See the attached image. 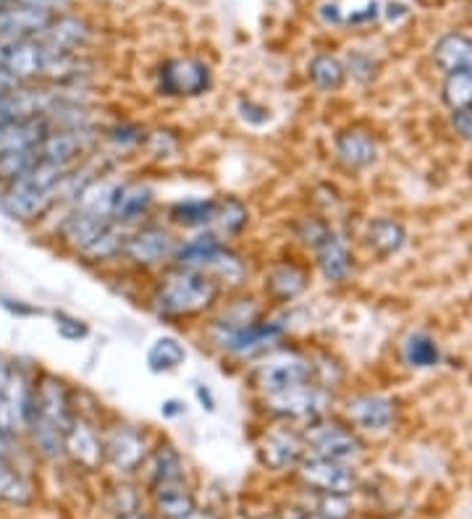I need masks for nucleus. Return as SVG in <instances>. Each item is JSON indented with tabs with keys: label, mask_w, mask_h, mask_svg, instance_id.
<instances>
[{
	"label": "nucleus",
	"mask_w": 472,
	"mask_h": 519,
	"mask_svg": "<svg viewBox=\"0 0 472 519\" xmlns=\"http://www.w3.org/2000/svg\"><path fill=\"white\" fill-rule=\"evenodd\" d=\"M176 247L179 244L171 237V231L160 226H142L126 234L123 255L142 268H153V265H163L165 260H173Z\"/></svg>",
	"instance_id": "0eeeda50"
},
{
	"label": "nucleus",
	"mask_w": 472,
	"mask_h": 519,
	"mask_svg": "<svg viewBox=\"0 0 472 519\" xmlns=\"http://www.w3.org/2000/svg\"><path fill=\"white\" fill-rule=\"evenodd\" d=\"M443 103L451 111H470L472 74H449L443 81Z\"/></svg>",
	"instance_id": "473e14b6"
},
{
	"label": "nucleus",
	"mask_w": 472,
	"mask_h": 519,
	"mask_svg": "<svg viewBox=\"0 0 472 519\" xmlns=\"http://www.w3.org/2000/svg\"><path fill=\"white\" fill-rule=\"evenodd\" d=\"M281 336H283V325L281 322L255 318L252 322L241 325V328L221 333V347L226 352L236 355V357H255V355H263L274 344H278Z\"/></svg>",
	"instance_id": "423d86ee"
},
{
	"label": "nucleus",
	"mask_w": 472,
	"mask_h": 519,
	"mask_svg": "<svg viewBox=\"0 0 472 519\" xmlns=\"http://www.w3.org/2000/svg\"><path fill=\"white\" fill-rule=\"evenodd\" d=\"M55 331H58V336L66 339V341L87 339V333H89L87 322L74 318V315H69V313H55Z\"/></svg>",
	"instance_id": "72a5a7b5"
},
{
	"label": "nucleus",
	"mask_w": 472,
	"mask_h": 519,
	"mask_svg": "<svg viewBox=\"0 0 472 519\" xmlns=\"http://www.w3.org/2000/svg\"><path fill=\"white\" fill-rule=\"evenodd\" d=\"M308 289V273L294 263H278L266 276V291L275 302H291Z\"/></svg>",
	"instance_id": "b1692460"
},
{
	"label": "nucleus",
	"mask_w": 472,
	"mask_h": 519,
	"mask_svg": "<svg viewBox=\"0 0 472 519\" xmlns=\"http://www.w3.org/2000/svg\"><path fill=\"white\" fill-rule=\"evenodd\" d=\"M347 414L362 431H386L393 420V404L378 394H362L347 404Z\"/></svg>",
	"instance_id": "aec40b11"
},
{
	"label": "nucleus",
	"mask_w": 472,
	"mask_h": 519,
	"mask_svg": "<svg viewBox=\"0 0 472 519\" xmlns=\"http://www.w3.org/2000/svg\"><path fill=\"white\" fill-rule=\"evenodd\" d=\"M315 257H317V268L325 276V280L341 283V280L350 279V273H352V252H350V244L341 239L333 229L315 247Z\"/></svg>",
	"instance_id": "f3484780"
},
{
	"label": "nucleus",
	"mask_w": 472,
	"mask_h": 519,
	"mask_svg": "<svg viewBox=\"0 0 472 519\" xmlns=\"http://www.w3.org/2000/svg\"><path fill=\"white\" fill-rule=\"evenodd\" d=\"M95 139L97 137H95L92 126H84V129H50L45 134V139L39 142L38 155L39 160L72 168L84 153H89Z\"/></svg>",
	"instance_id": "6e6552de"
},
{
	"label": "nucleus",
	"mask_w": 472,
	"mask_h": 519,
	"mask_svg": "<svg viewBox=\"0 0 472 519\" xmlns=\"http://www.w3.org/2000/svg\"><path fill=\"white\" fill-rule=\"evenodd\" d=\"M19 84H24V81H19L16 77H13V74H8L5 69H0V100H3L8 92H13Z\"/></svg>",
	"instance_id": "ea45409f"
},
{
	"label": "nucleus",
	"mask_w": 472,
	"mask_h": 519,
	"mask_svg": "<svg viewBox=\"0 0 472 519\" xmlns=\"http://www.w3.org/2000/svg\"><path fill=\"white\" fill-rule=\"evenodd\" d=\"M108 139L118 147H134L145 142V131L134 123H116L114 129H108Z\"/></svg>",
	"instance_id": "f704fd0d"
},
{
	"label": "nucleus",
	"mask_w": 472,
	"mask_h": 519,
	"mask_svg": "<svg viewBox=\"0 0 472 519\" xmlns=\"http://www.w3.org/2000/svg\"><path fill=\"white\" fill-rule=\"evenodd\" d=\"M435 63L446 74H472V40L468 35H443L433 47Z\"/></svg>",
	"instance_id": "5701e85b"
},
{
	"label": "nucleus",
	"mask_w": 472,
	"mask_h": 519,
	"mask_svg": "<svg viewBox=\"0 0 472 519\" xmlns=\"http://www.w3.org/2000/svg\"><path fill=\"white\" fill-rule=\"evenodd\" d=\"M187 360V349L173 336H160L148 349V367L150 373H173Z\"/></svg>",
	"instance_id": "cd10ccee"
},
{
	"label": "nucleus",
	"mask_w": 472,
	"mask_h": 519,
	"mask_svg": "<svg viewBox=\"0 0 472 519\" xmlns=\"http://www.w3.org/2000/svg\"><path fill=\"white\" fill-rule=\"evenodd\" d=\"M302 448H305L302 436L291 431H274L260 443V459L274 473H283L302 462Z\"/></svg>",
	"instance_id": "dca6fc26"
},
{
	"label": "nucleus",
	"mask_w": 472,
	"mask_h": 519,
	"mask_svg": "<svg viewBox=\"0 0 472 519\" xmlns=\"http://www.w3.org/2000/svg\"><path fill=\"white\" fill-rule=\"evenodd\" d=\"M350 69H352V74L357 77V80H362V81H367V80H373V61H367L365 55H354L352 61H350Z\"/></svg>",
	"instance_id": "4c0bfd02"
},
{
	"label": "nucleus",
	"mask_w": 472,
	"mask_h": 519,
	"mask_svg": "<svg viewBox=\"0 0 472 519\" xmlns=\"http://www.w3.org/2000/svg\"><path fill=\"white\" fill-rule=\"evenodd\" d=\"M218 200H184L171 207V221L184 229H210Z\"/></svg>",
	"instance_id": "bb28decb"
},
{
	"label": "nucleus",
	"mask_w": 472,
	"mask_h": 519,
	"mask_svg": "<svg viewBox=\"0 0 472 519\" xmlns=\"http://www.w3.org/2000/svg\"><path fill=\"white\" fill-rule=\"evenodd\" d=\"M0 501L13 506H27L32 501V485L8 465L5 456H0Z\"/></svg>",
	"instance_id": "c756f323"
},
{
	"label": "nucleus",
	"mask_w": 472,
	"mask_h": 519,
	"mask_svg": "<svg viewBox=\"0 0 472 519\" xmlns=\"http://www.w3.org/2000/svg\"><path fill=\"white\" fill-rule=\"evenodd\" d=\"M153 498H156L157 512L165 519H190L197 512L195 496L184 485V480L153 482Z\"/></svg>",
	"instance_id": "4be33fe9"
},
{
	"label": "nucleus",
	"mask_w": 472,
	"mask_h": 519,
	"mask_svg": "<svg viewBox=\"0 0 472 519\" xmlns=\"http://www.w3.org/2000/svg\"><path fill=\"white\" fill-rule=\"evenodd\" d=\"M66 0H0V8H47L53 11L55 5H63Z\"/></svg>",
	"instance_id": "e433bc0d"
},
{
	"label": "nucleus",
	"mask_w": 472,
	"mask_h": 519,
	"mask_svg": "<svg viewBox=\"0 0 472 519\" xmlns=\"http://www.w3.org/2000/svg\"><path fill=\"white\" fill-rule=\"evenodd\" d=\"M302 440H305V448L313 451V456L333 459V462L352 459L359 451V443L347 428L333 425V423H320V420L308 425V431L302 433Z\"/></svg>",
	"instance_id": "1a4fd4ad"
},
{
	"label": "nucleus",
	"mask_w": 472,
	"mask_h": 519,
	"mask_svg": "<svg viewBox=\"0 0 472 519\" xmlns=\"http://www.w3.org/2000/svg\"><path fill=\"white\" fill-rule=\"evenodd\" d=\"M221 297V283L190 268H173L150 294V307L160 318H195L210 310Z\"/></svg>",
	"instance_id": "f257e3e1"
},
{
	"label": "nucleus",
	"mask_w": 472,
	"mask_h": 519,
	"mask_svg": "<svg viewBox=\"0 0 472 519\" xmlns=\"http://www.w3.org/2000/svg\"><path fill=\"white\" fill-rule=\"evenodd\" d=\"M103 440H105V462H111L118 473H134L150 456L145 436L129 425H118L116 431L103 436Z\"/></svg>",
	"instance_id": "9b49d317"
},
{
	"label": "nucleus",
	"mask_w": 472,
	"mask_h": 519,
	"mask_svg": "<svg viewBox=\"0 0 472 519\" xmlns=\"http://www.w3.org/2000/svg\"><path fill=\"white\" fill-rule=\"evenodd\" d=\"M451 123H454V129H457V134H459V137L472 139V108L470 111H454Z\"/></svg>",
	"instance_id": "58836bf2"
},
{
	"label": "nucleus",
	"mask_w": 472,
	"mask_h": 519,
	"mask_svg": "<svg viewBox=\"0 0 472 519\" xmlns=\"http://www.w3.org/2000/svg\"><path fill=\"white\" fill-rule=\"evenodd\" d=\"M308 77L320 92H336V89H341V84L347 80V69L339 58L323 53V55H315L310 61Z\"/></svg>",
	"instance_id": "c85d7f7f"
},
{
	"label": "nucleus",
	"mask_w": 472,
	"mask_h": 519,
	"mask_svg": "<svg viewBox=\"0 0 472 519\" xmlns=\"http://www.w3.org/2000/svg\"><path fill=\"white\" fill-rule=\"evenodd\" d=\"M150 459V475L153 482H165V480H184V462L173 446H160L153 451Z\"/></svg>",
	"instance_id": "7c9ffc66"
},
{
	"label": "nucleus",
	"mask_w": 472,
	"mask_h": 519,
	"mask_svg": "<svg viewBox=\"0 0 472 519\" xmlns=\"http://www.w3.org/2000/svg\"><path fill=\"white\" fill-rule=\"evenodd\" d=\"M247 223H249V210H247V205L241 200H236V197H226V200H218L215 218H213V226H210V229H215L213 234H215L218 239H223V237H236V234H241V231L247 229Z\"/></svg>",
	"instance_id": "a878e982"
},
{
	"label": "nucleus",
	"mask_w": 472,
	"mask_h": 519,
	"mask_svg": "<svg viewBox=\"0 0 472 519\" xmlns=\"http://www.w3.org/2000/svg\"><path fill=\"white\" fill-rule=\"evenodd\" d=\"M239 113H241V119L247 121V123H255V126H260V123H266V121L271 119V113L266 108H260V105H255L249 100L239 103Z\"/></svg>",
	"instance_id": "c9c22d12"
},
{
	"label": "nucleus",
	"mask_w": 472,
	"mask_h": 519,
	"mask_svg": "<svg viewBox=\"0 0 472 519\" xmlns=\"http://www.w3.org/2000/svg\"><path fill=\"white\" fill-rule=\"evenodd\" d=\"M38 40H42L47 47L58 50V53H74L77 55L79 47H84L89 42V27L87 21H81L77 16H53V21L42 29Z\"/></svg>",
	"instance_id": "a211bd4d"
},
{
	"label": "nucleus",
	"mask_w": 472,
	"mask_h": 519,
	"mask_svg": "<svg viewBox=\"0 0 472 519\" xmlns=\"http://www.w3.org/2000/svg\"><path fill=\"white\" fill-rule=\"evenodd\" d=\"M111 223H114L111 218H100V215H92V213H84V210H77V207H74V210L61 221L58 234H61L63 244H69L77 255L84 257V255L92 249V244L108 231Z\"/></svg>",
	"instance_id": "f8f14e48"
},
{
	"label": "nucleus",
	"mask_w": 472,
	"mask_h": 519,
	"mask_svg": "<svg viewBox=\"0 0 472 519\" xmlns=\"http://www.w3.org/2000/svg\"><path fill=\"white\" fill-rule=\"evenodd\" d=\"M160 414H163V417H176V414H184V404L176 399L165 401V404H160Z\"/></svg>",
	"instance_id": "a19ab883"
},
{
	"label": "nucleus",
	"mask_w": 472,
	"mask_h": 519,
	"mask_svg": "<svg viewBox=\"0 0 472 519\" xmlns=\"http://www.w3.org/2000/svg\"><path fill=\"white\" fill-rule=\"evenodd\" d=\"M153 202H156V192L150 189V184H145V181L118 184L111 218H114V223H118L121 229H126L131 223H139L150 213Z\"/></svg>",
	"instance_id": "4468645a"
},
{
	"label": "nucleus",
	"mask_w": 472,
	"mask_h": 519,
	"mask_svg": "<svg viewBox=\"0 0 472 519\" xmlns=\"http://www.w3.org/2000/svg\"><path fill=\"white\" fill-rule=\"evenodd\" d=\"M53 16L47 8H0V38H39Z\"/></svg>",
	"instance_id": "6ab92c4d"
},
{
	"label": "nucleus",
	"mask_w": 472,
	"mask_h": 519,
	"mask_svg": "<svg viewBox=\"0 0 472 519\" xmlns=\"http://www.w3.org/2000/svg\"><path fill=\"white\" fill-rule=\"evenodd\" d=\"M47 131L50 126L45 119H0V158L13 155V153L38 150Z\"/></svg>",
	"instance_id": "2eb2a0df"
},
{
	"label": "nucleus",
	"mask_w": 472,
	"mask_h": 519,
	"mask_svg": "<svg viewBox=\"0 0 472 519\" xmlns=\"http://www.w3.org/2000/svg\"><path fill=\"white\" fill-rule=\"evenodd\" d=\"M197 399H199V404H205V409L207 412H213L215 409V399H213V394H210V389H205V386H197Z\"/></svg>",
	"instance_id": "79ce46f5"
},
{
	"label": "nucleus",
	"mask_w": 472,
	"mask_h": 519,
	"mask_svg": "<svg viewBox=\"0 0 472 519\" xmlns=\"http://www.w3.org/2000/svg\"><path fill=\"white\" fill-rule=\"evenodd\" d=\"M336 158L347 168H367L378 160V142L365 129H350L336 137Z\"/></svg>",
	"instance_id": "412c9836"
},
{
	"label": "nucleus",
	"mask_w": 472,
	"mask_h": 519,
	"mask_svg": "<svg viewBox=\"0 0 472 519\" xmlns=\"http://www.w3.org/2000/svg\"><path fill=\"white\" fill-rule=\"evenodd\" d=\"M213 87V71L199 58H173L160 66L157 89L165 97H197Z\"/></svg>",
	"instance_id": "7ed1b4c3"
},
{
	"label": "nucleus",
	"mask_w": 472,
	"mask_h": 519,
	"mask_svg": "<svg viewBox=\"0 0 472 519\" xmlns=\"http://www.w3.org/2000/svg\"><path fill=\"white\" fill-rule=\"evenodd\" d=\"M121 519H153V517H148V515H129V517H121Z\"/></svg>",
	"instance_id": "c03bdc74"
},
{
	"label": "nucleus",
	"mask_w": 472,
	"mask_h": 519,
	"mask_svg": "<svg viewBox=\"0 0 472 519\" xmlns=\"http://www.w3.org/2000/svg\"><path fill=\"white\" fill-rule=\"evenodd\" d=\"M55 195L42 189L38 184L27 181V179H16V181H8L3 189H0V210L16 221V223H35L42 221L47 215V210L55 205Z\"/></svg>",
	"instance_id": "20e7f679"
},
{
	"label": "nucleus",
	"mask_w": 472,
	"mask_h": 519,
	"mask_svg": "<svg viewBox=\"0 0 472 519\" xmlns=\"http://www.w3.org/2000/svg\"><path fill=\"white\" fill-rule=\"evenodd\" d=\"M367 244L375 255L381 257H392L396 255L404 244H407V231L399 221L393 218H378L370 223L367 229Z\"/></svg>",
	"instance_id": "393cba45"
},
{
	"label": "nucleus",
	"mask_w": 472,
	"mask_h": 519,
	"mask_svg": "<svg viewBox=\"0 0 472 519\" xmlns=\"http://www.w3.org/2000/svg\"><path fill=\"white\" fill-rule=\"evenodd\" d=\"M63 454H69L79 467L84 470H97L105 462V440L103 433L84 417L72 420L63 436Z\"/></svg>",
	"instance_id": "9d476101"
},
{
	"label": "nucleus",
	"mask_w": 472,
	"mask_h": 519,
	"mask_svg": "<svg viewBox=\"0 0 472 519\" xmlns=\"http://www.w3.org/2000/svg\"><path fill=\"white\" fill-rule=\"evenodd\" d=\"M313 381V362L297 352H275L255 370V386L263 391V397L281 394Z\"/></svg>",
	"instance_id": "f03ea898"
},
{
	"label": "nucleus",
	"mask_w": 472,
	"mask_h": 519,
	"mask_svg": "<svg viewBox=\"0 0 472 519\" xmlns=\"http://www.w3.org/2000/svg\"><path fill=\"white\" fill-rule=\"evenodd\" d=\"M299 475L305 480L308 488L320 490V493H347L352 488V473L333 459H323V456H310L299 462Z\"/></svg>",
	"instance_id": "ddd939ff"
},
{
	"label": "nucleus",
	"mask_w": 472,
	"mask_h": 519,
	"mask_svg": "<svg viewBox=\"0 0 472 519\" xmlns=\"http://www.w3.org/2000/svg\"><path fill=\"white\" fill-rule=\"evenodd\" d=\"M404 360L412 367H433L441 360V352H438V344L433 341L428 333H412L407 341H404Z\"/></svg>",
	"instance_id": "2f4dec72"
},
{
	"label": "nucleus",
	"mask_w": 472,
	"mask_h": 519,
	"mask_svg": "<svg viewBox=\"0 0 472 519\" xmlns=\"http://www.w3.org/2000/svg\"><path fill=\"white\" fill-rule=\"evenodd\" d=\"M266 401V409L278 417V420H320L323 409H325V391L323 386H315V383H305V386H297V389H289V391H281V394H271V397H263Z\"/></svg>",
	"instance_id": "39448f33"
},
{
	"label": "nucleus",
	"mask_w": 472,
	"mask_h": 519,
	"mask_svg": "<svg viewBox=\"0 0 472 519\" xmlns=\"http://www.w3.org/2000/svg\"><path fill=\"white\" fill-rule=\"evenodd\" d=\"M11 454V439L0 431V456H8Z\"/></svg>",
	"instance_id": "37998d69"
}]
</instances>
